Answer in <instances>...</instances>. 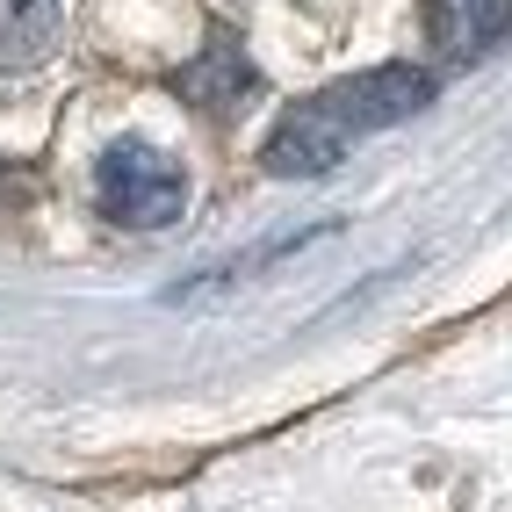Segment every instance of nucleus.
I'll list each match as a JSON object with an SVG mask.
<instances>
[{
  "label": "nucleus",
  "instance_id": "obj_5",
  "mask_svg": "<svg viewBox=\"0 0 512 512\" xmlns=\"http://www.w3.org/2000/svg\"><path fill=\"white\" fill-rule=\"evenodd\" d=\"M58 29V0H0V58H37Z\"/></svg>",
  "mask_w": 512,
  "mask_h": 512
},
{
  "label": "nucleus",
  "instance_id": "obj_4",
  "mask_svg": "<svg viewBox=\"0 0 512 512\" xmlns=\"http://www.w3.org/2000/svg\"><path fill=\"white\" fill-rule=\"evenodd\" d=\"M253 87H260V73L231 37H210V51L195 65H181V94L195 109H238V94H253Z\"/></svg>",
  "mask_w": 512,
  "mask_h": 512
},
{
  "label": "nucleus",
  "instance_id": "obj_2",
  "mask_svg": "<svg viewBox=\"0 0 512 512\" xmlns=\"http://www.w3.org/2000/svg\"><path fill=\"white\" fill-rule=\"evenodd\" d=\"M94 202L109 224H130V231H159L188 210V174L181 159H166L159 145L145 138H116L109 152L94 159Z\"/></svg>",
  "mask_w": 512,
  "mask_h": 512
},
{
  "label": "nucleus",
  "instance_id": "obj_1",
  "mask_svg": "<svg viewBox=\"0 0 512 512\" xmlns=\"http://www.w3.org/2000/svg\"><path fill=\"white\" fill-rule=\"evenodd\" d=\"M426 101H433V73H426V65H368V73L332 80L311 101H296V109L275 123V138H267L260 159H267L275 181L332 174L361 138H375V130H390L404 116H419Z\"/></svg>",
  "mask_w": 512,
  "mask_h": 512
},
{
  "label": "nucleus",
  "instance_id": "obj_6",
  "mask_svg": "<svg viewBox=\"0 0 512 512\" xmlns=\"http://www.w3.org/2000/svg\"><path fill=\"white\" fill-rule=\"evenodd\" d=\"M0 188H15V181H8V174H0Z\"/></svg>",
  "mask_w": 512,
  "mask_h": 512
},
{
  "label": "nucleus",
  "instance_id": "obj_3",
  "mask_svg": "<svg viewBox=\"0 0 512 512\" xmlns=\"http://www.w3.org/2000/svg\"><path fill=\"white\" fill-rule=\"evenodd\" d=\"M512 29V0H426V37L455 58L491 51Z\"/></svg>",
  "mask_w": 512,
  "mask_h": 512
}]
</instances>
